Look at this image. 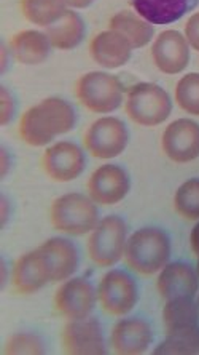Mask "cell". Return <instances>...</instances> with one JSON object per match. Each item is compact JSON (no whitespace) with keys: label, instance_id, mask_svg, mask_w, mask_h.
Masks as SVG:
<instances>
[{"label":"cell","instance_id":"10","mask_svg":"<svg viewBox=\"0 0 199 355\" xmlns=\"http://www.w3.org/2000/svg\"><path fill=\"white\" fill-rule=\"evenodd\" d=\"M62 349L72 355H102L107 352L104 328L96 317L69 320L62 330Z\"/></svg>","mask_w":199,"mask_h":355},{"label":"cell","instance_id":"3","mask_svg":"<svg viewBox=\"0 0 199 355\" xmlns=\"http://www.w3.org/2000/svg\"><path fill=\"white\" fill-rule=\"evenodd\" d=\"M51 226L69 236H85L97 226L99 210L90 196L69 192L57 197L50 210Z\"/></svg>","mask_w":199,"mask_h":355},{"label":"cell","instance_id":"28","mask_svg":"<svg viewBox=\"0 0 199 355\" xmlns=\"http://www.w3.org/2000/svg\"><path fill=\"white\" fill-rule=\"evenodd\" d=\"M176 101L182 111L199 116V72L182 77L176 87Z\"/></svg>","mask_w":199,"mask_h":355},{"label":"cell","instance_id":"7","mask_svg":"<svg viewBox=\"0 0 199 355\" xmlns=\"http://www.w3.org/2000/svg\"><path fill=\"white\" fill-rule=\"evenodd\" d=\"M97 300L110 315H126L138 304V284L124 270L112 269L99 282Z\"/></svg>","mask_w":199,"mask_h":355},{"label":"cell","instance_id":"26","mask_svg":"<svg viewBox=\"0 0 199 355\" xmlns=\"http://www.w3.org/2000/svg\"><path fill=\"white\" fill-rule=\"evenodd\" d=\"M153 354H199V325L166 335V339L155 347Z\"/></svg>","mask_w":199,"mask_h":355},{"label":"cell","instance_id":"31","mask_svg":"<svg viewBox=\"0 0 199 355\" xmlns=\"http://www.w3.org/2000/svg\"><path fill=\"white\" fill-rule=\"evenodd\" d=\"M185 37L191 49L199 51V12L191 15L185 24Z\"/></svg>","mask_w":199,"mask_h":355},{"label":"cell","instance_id":"11","mask_svg":"<svg viewBox=\"0 0 199 355\" xmlns=\"http://www.w3.org/2000/svg\"><path fill=\"white\" fill-rule=\"evenodd\" d=\"M44 170L56 182H69L77 180L86 166L85 153L72 141H59L50 146L44 154Z\"/></svg>","mask_w":199,"mask_h":355},{"label":"cell","instance_id":"27","mask_svg":"<svg viewBox=\"0 0 199 355\" xmlns=\"http://www.w3.org/2000/svg\"><path fill=\"white\" fill-rule=\"evenodd\" d=\"M174 208L188 221L199 219V178L183 182L174 196Z\"/></svg>","mask_w":199,"mask_h":355},{"label":"cell","instance_id":"21","mask_svg":"<svg viewBox=\"0 0 199 355\" xmlns=\"http://www.w3.org/2000/svg\"><path fill=\"white\" fill-rule=\"evenodd\" d=\"M51 49H53V45H51L48 35L41 31H21L10 40V53L21 64H41L48 60Z\"/></svg>","mask_w":199,"mask_h":355},{"label":"cell","instance_id":"30","mask_svg":"<svg viewBox=\"0 0 199 355\" xmlns=\"http://www.w3.org/2000/svg\"><path fill=\"white\" fill-rule=\"evenodd\" d=\"M0 106H2V109H0V123L5 127V125L12 122L15 114H17V101L5 87L0 88Z\"/></svg>","mask_w":199,"mask_h":355},{"label":"cell","instance_id":"23","mask_svg":"<svg viewBox=\"0 0 199 355\" xmlns=\"http://www.w3.org/2000/svg\"><path fill=\"white\" fill-rule=\"evenodd\" d=\"M108 28L123 34L133 45V49H142V46L149 45L155 35L153 24L139 17L138 13L126 12V10L113 15L110 18Z\"/></svg>","mask_w":199,"mask_h":355},{"label":"cell","instance_id":"5","mask_svg":"<svg viewBox=\"0 0 199 355\" xmlns=\"http://www.w3.org/2000/svg\"><path fill=\"white\" fill-rule=\"evenodd\" d=\"M75 95L88 111L110 114L123 104L124 87L117 76L94 71L78 79Z\"/></svg>","mask_w":199,"mask_h":355},{"label":"cell","instance_id":"22","mask_svg":"<svg viewBox=\"0 0 199 355\" xmlns=\"http://www.w3.org/2000/svg\"><path fill=\"white\" fill-rule=\"evenodd\" d=\"M46 35L57 50H73L82 44L86 34L85 21L75 10H67L64 17L46 28Z\"/></svg>","mask_w":199,"mask_h":355},{"label":"cell","instance_id":"32","mask_svg":"<svg viewBox=\"0 0 199 355\" xmlns=\"http://www.w3.org/2000/svg\"><path fill=\"white\" fill-rule=\"evenodd\" d=\"M190 245H191L193 253L199 254V223L196 224L195 227L191 229V234H190Z\"/></svg>","mask_w":199,"mask_h":355},{"label":"cell","instance_id":"8","mask_svg":"<svg viewBox=\"0 0 199 355\" xmlns=\"http://www.w3.org/2000/svg\"><path fill=\"white\" fill-rule=\"evenodd\" d=\"M129 143L126 123L117 117H102L91 123L85 133V146L93 157L115 159L124 153Z\"/></svg>","mask_w":199,"mask_h":355},{"label":"cell","instance_id":"34","mask_svg":"<svg viewBox=\"0 0 199 355\" xmlns=\"http://www.w3.org/2000/svg\"><path fill=\"white\" fill-rule=\"evenodd\" d=\"M0 159H2V176L5 178L10 170V155L5 148H2V150H0Z\"/></svg>","mask_w":199,"mask_h":355},{"label":"cell","instance_id":"33","mask_svg":"<svg viewBox=\"0 0 199 355\" xmlns=\"http://www.w3.org/2000/svg\"><path fill=\"white\" fill-rule=\"evenodd\" d=\"M96 2V0H67V5L70 8H77V10H83L91 7V5Z\"/></svg>","mask_w":199,"mask_h":355},{"label":"cell","instance_id":"14","mask_svg":"<svg viewBox=\"0 0 199 355\" xmlns=\"http://www.w3.org/2000/svg\"><path fill=\"white\" fill-rule=\"evenodd\" d=\"M151 58L164 74H179L190 62V44L179 31H163L151 45Z\"/></svg>","mask_w":199,"mask_h":355},{"label":"cell","instance_id":"35","mask_svg":"<svg viewBox=\"0 0 199 355\" xmlns=\"http://www.w3.org/2000/svg\"><path fill=\"white\" fill-rule=\"evenodd\" d=\"M2 208H3L2 223L5 224V223H7V219H8V202H7V198H5V197H2Z\"/></svg>","mask_w":199,"mask_h":355},{"label":"cell","instance_id":"17","mask_svg":"<svg viewBox=\"0 0 199 355\" xmlns=\"http://www.w3.org/2000/svg\"><path fill=\"white\" fill-rule=\"evenodd\" d=\"M156 288L164 301L174 297H195L199 290V275L188 263H167L160 270Z\"/></svg>","mask_w":199,"mask_h":355},{"label":"cell","instance_id":"13","mask_svg":"<svg viewBox=\"0 0 199 355\" xmlns=\"http://www.w3.org/2000/svg\"><path fill=\"white\" fill-rule=\"evenodd\" d=\"M164 154L176 164H188L199 157V123L179 119L167 125L161 138Z\"/></svg>","mask_w":199,"mask_h":355},{"label":"cell","instance_id":"24","mask_svg":"<svg viewBox=\"0 0 199 355\" xmlns=\"http://www.w3.org/2000/svg\"><path fill=\"white\" fill-rule=\"evenodd\" d=\"M166 335L199 325V309L195 297H174L166 301L163 309Z\"/></svg>","mask_w":199,"mask_h":355},{"label":"cell","instance_id":"16","mask_svg":"<svg viewBox=\"0 0 199 355\" xmlns=\"http://www.w3.org/2000/svg\"><path fill=\"white\" fill-rule=\"evenodd\" d=\"M51 282V270L40 248L21 257L13 268V288L19 295H32Z\"/></svg>","mask_w":199,"mask_h":355},{"label":"cell","instance_id":"37","mask_svg":"<svg viewBox=\"0 0 199 355\" xmlns=\"http://www.w3.org/2000/svg\"><path fill=\"white\" fill-rule=\"evenodd\" d=\"M196 304H198V309H199V296H198V302H196Z\"/></svg>","mask_w":199,"mask_h":355},{"label":"cell","instance_id":"20","mask_svg":"<svg viewBox=\"0 0 199 355\" xmlns=\"http://www.w3.org/2000/svg\"><path fill=\"white\" fill-rule=\"evenodd\" d=\"M134 12L153 26L179 21L199 5V0H131Z\"/></svg>","mask_w":199,"mask_h":355},{"label":"cell","instance_id":"2","mask_svg":"<svg viewBox=\"0 0 199 355\" xmlns=\"http://www.w3.org/2000/svg\"><path fill=\"white\" fill-rule=\"evenodd\" d=\"M171 252V239L163 229L142 227L128 237L124 261L134 272L153 275L169 263Z\"/></svg>","mask_w":199,"mask_h":355},{"label":"cell","instance_id":"25","mask_svg":"<svg viewBox=\"0 0 199 355\" xmlns=\"http://www.w3.org/2000/svg\"><path fill=\"white\" fill-rule=\"evenodd\" d=\"M69 10L67 0H21L24 18L40 28H48Z\"/></svg>","mask_w":199,"mask_h":355},{"label":"cell","instance_id":"15","mask_svg":"<svg viewBox=\"0 0 199 355\" xmlns=\"http://www.w3.org/2000/svg\"><path fill=\"white\" fill-rule=\"evenodd\" d=\"M113 351L122 355H139L153 343L150 323L140 317H126L115 323L110 335Z\"/></svg>","mask_w":199,"mask_h":355},{"label":"cell","instance_id":"4","mask_svg":"<svg viewBox=\"0 0 199 355\" xmlns=\"http://www.w3.org/2000/svg\"><path fill=\"white\" fill-rule=\"evenodd\" d=\"M124 106L129 119L142 127H156L164 123L172 112L169 93L150 82L135 83L131 87Z\"/></svg>","mask_w":199,"mask_h":355},{"label":"cell","instance_id":"9","mask_svg":"<svg viewBox=\"0 0 199 355\" xmlns=\"http://www.w3.org/2000/svg\"><path fill=\"white\" fill-rule=\"evenodd\" d=\"M97 290L85 277L64 280L55 295V307L67 320H82L91 315L96 307Z\"/></svg>","mask_w":199,"mask_h":355},{"label":"cell","instance_id":"1","mask_svg":"<svg viewBox=\"0 0 199 355\" xmlns=\"http://www.w3.org/2000/svg\"><path fill=\"white\" fill-rule=\"evenodd\" d=\"M77 112L66 99L51 96L35 104L21 117L19 135L26 144L40 148L56 137L72 132L77 125Z\"/></svg>","mask_w":199,"mask_h":355},{"label":"cell","instance_id":"6","mask_svg":"<svg viewBox=\"0 0 199 355\" xmlns=\"http://www.w3.org/2000/svg\"><path fill=\"white\" fill-rule=\"evenodd\" d=\"M128 226L122 216L108 215L97 223L88 239V254L101 268H112L124 258Z\"/></svg>","mask_w":199,"mask_h":355},{"label":"cell","instance_id":"29","mask_svg":"<svg viewBox=\"0 0 199 355\" xmlns=\"http://www.w3.org/2000/svg\"><path fill=\"white\" fill-rule=\"evenodd\" d=\"M3 352L8 355H40L45 354V343L35 333H17L7 339Z\"/></svg>","mask_w":199,"mask_h":355},{"label":"cell","instance_id":"18","mask_svg":"<svg viewBox=\"0 0 199 355\" xmlns=\"http://www.w3.org/2000/svg\"><path fill=\"white\" fill-rule=\"evenodd\" d=\"M133 50L129 40L113 29L99 33L90 44L91 58L106 69H118L128 64Z\"/></svg>","mask_w":199,"mask_h":355},{"label":"cell","instance_id":"19","mask_svg":"<svg viewBox=\"0 0 199 355\" xmlns=\"http://www.w3.org/2000/svg\"><path fill=\"white\" fill-rule=\"evenodd\" d=\"M51 270V282H64L77 272L80 254L75 243L64 237H51L39 247Z\"/></svg>","mask_w":199,"mask_h":355},{"label":"cell","instance_id":"36","mask_svg":"<svg viewBox=\"0 0 199 355\" xmlns=\"http://www.w3.org/2000/svg\"><path fill=\"white\" fill-rule=\"evenodd\" d=\"M198 257V266H196V272H198V275H199V254H196Z\"/></svg>","mask_w":199,"mask_h":355},{"label":"cell","instance_id":"12","mask_svg":"<svg viewBox=\"0 0 199 355\" xmlns=\"http://www.w3.org/2000/svg\"><path fill=\"white\" fill-rule=\"evenodd\" d=\"M129 191L131 178L128 171L115 164L99 166L88 181V192L97 205H115L122 202Z\"/></svg>","mask_w":199,"mask_h":355}]
</instances>
